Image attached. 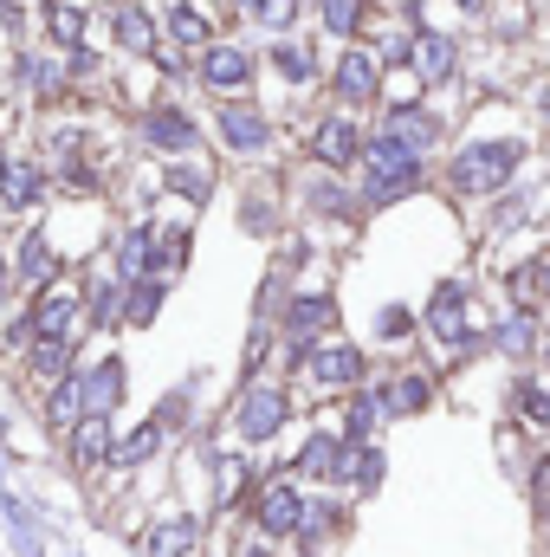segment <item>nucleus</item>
<instances>
[{
    "label": "nucleus",
    "instance_id": "obj_1",
    "mask_svg": "<svg viewBox=\"0 0 550 557\" xmlns=\"http://www.w3.org/2000/svg\"><path fill=\"white\" fill-rule=\"evenodd\" d=\"M518 162H525V137H479L453 156L447 182H453L460 195H499V188L518 175Z\"/></svg>",
    "mask_w": 550,
    "mask_h": 557
},
{
    "label": "nucleus",
    "instance_id": "obj_2",
    "mask_svg": "<svg viewBox=\"0 0 550 557\" xmlns=\"http://www.w3.org/2000/svg\"><path fill=\"white\" fill-rule=\"evenodd\" d=\"M409 188H421V156L402 149L389 131H376V137L363 143V201H370V208H389V201H402Z\"/></svg>",
    "mask_w": 550,
    "mask_h": 557
},
{
    "label": "nucleus",
    "instance_id": "obj_3",
    "mask_svg": "<svg viewBox=\"0 0 550 557\" xmlns=\"http://www.w3.org/2000/svg\"><path fill=\"white\" fill-rule=\"evenodd\" d=\"M427 331H434L447 350H479V337L466 331V285H460V278H447V285L434 292V305H427Z\"/></svg>",
    "mask_w": 550,
    "mask_h": 557
},
{
    "label": "nucleus",
    "instance_id": "obj_4",
    "mask_svg": "<svg viewBox=\"0 0 550 557\" xmlns=\"http://www.w3.org/2000/svg\"><path fill=\"white\" fill-rule=\"evenodd\" d=\"M409 65H414V78H421V85H447V78H453V65H460V39H453V33H414Z\"/></svg>",
    "mask_w": 550,
    "mask_h": 557
},
{
    "label": "nucleus",
    "instance_id": "obj_5",
    "mask_svg": "<svg viewBox=\"0 0 550 557\" xmlns=\"http://www.w3.org/2000/svg\"><path fill=\"white\" fill-rule=\"evenodd\" d=\"M376 91H383V59L363 52V46H350V52L337 59V98H343V104H370Z\"/></svg>",
    "mask_w": 550,
    "mask_h": 557
},
{
    "label": "nucleus",
    "instance_id": "obj_6",
    "mask_svg": "<svg viewBox=\"0 0 550 557\" xmlns=\"http://www.w3.org/2000/svg\"><path fill=\"white\" fill-rule=\"evenodd\" d=\"M304 370H311V383H317V389H350V383H363V350L330 344V350H311V357H304Z\"/></svg>",
    "mask_w": 550,
    "mask_h": 557
},
{
    "label": "nucleus",
    "instance_id": "obj_7",
    "mask_svg": "<svg viewBox=\"0 0 550 557\" xmlns=\"http://www.w3.org/2000/svg\"><path fill=\"white\" fill-rule=\"evenodd\" d=\"M278 428H285V389H273V383L247 389V403H240V434H247V441H273Z\"/></svg>",
    "mask_w": 550,
    "mask_h": 557
},
{
    "label": "nucleus",
    "instance_id": "obj_8",
    "mask_svg": "<svg viewBox=\"0 0 550 557\" xmlns=\"http://www.w3.org/2000/svg\"><path fill=\"white\" fill-rule=\"evenodd\" d=\"M142 137L155 143V149H168V156H188V149L201 143V131H195V117H188V111L162 104V111H149V117H142Z\"/></svg>",
    "mask_w": 550,
    "mask_h": 557
},
{
    "label": "nucleus",
    "instance_id": "obj_9",
    "mask_svg": "<svg viewBox=\"0 0 550 557\" xmlns=\"http://www.w3.org/2000/svg\"><path fill=\"white\" fill-rule=\"evenodd\" d=\"M201 85L240 91V85H253V59H247L240 46H208V52H201Z\"/></svg>",
    "mask_w": 550,
    "mask_h": 557
},
{
    "label": "nucleus",
    "instance_id": "obj_10",
    "mask_svg": "<svg viewBox=\"0 0 550 557\" xmlns=\"http://www.w3.org/2000/svg\"><path fill=\"white\" fill-rule=\"evenodd\" d=\"M72 383H78V409H85V416H111V403L124 396V363L104 357L91 376H72Z\"/></svg>",
    "mask_w": 550,
    "mask_h": 557
},
{
    "label": "nucleus",
    "instance_id": "obj_11",
    "mask_svg": "<svg viewBox=\"0 0 550 557\" xmlns=\"http://www.w3.org/2000/svg\"><path fill=\"white\" fill-rule=\"evenodd\" d=\"M266 137H273V124H266L253 104H221V143H227V149L253 156V149H266Z\"/></svg>",
    "mask_w": 550,
    "mask_h": 557
},
{
    "label": "nucleus",
    "instance_id": "obj_12",
    "mask_svg": "<svg viewBox=\"0 0 550 557\" xmlns=\"http://www.w3.org/2000/svg\"><path fill=\"white\" fill-rule=\"evenodd\" d=\"M311 156H317V162H330V169H343V162H357V156H363V131H357L350 117H324V124H317V137H311Z\"/></svg>",
    "mask_w": 550,
    "mask_h": 557
},
{
    "label": "nucleus",
    "instance_id": "obj_13",
    "mask_svg": "<svg viewBox=\"0 0 550 557\" xmlns=\"http://www.w3.org/2000/svg\"><path fill=\"white\" fill-rule=\"evenodd\" d=\"M298 512H304V499H298V486H266V499H260V525L273 532V539H285V532H298Z\"/></svg>",
    "mask_w": 550,
    "mask_h": 557
},
{
    "label": "nucleus",
    "instance_id": "obj_14",
    "mask_svg": "<svg viewBox=\"0 0 550 557\" xmlns=\"http://www.w3.org/2000/svg\"><path fill=\"white\" fill-rule=\"evenodd\" d=\"M72 324H78V298H72V292H52V298H39V311H33L26 331H39V337H72Z\"/></svg>",
    "mask_w": 550,
    "mask_h": 557
},
{
    "label": "nucleus",
    "instance_id": "obj_15",
    "mask_svg": "<svg viewBox=\"0 0 550 557\" xmlns=\"http://www.w3.org/2000/svg\"><path fill=\"white\" fill-rule=\"evenodd\" d=\"M383 131H389V137L402 143V149H414V156H421L427 143L440 137V124H434L427 111H414V104H402V111H389V124H383Z\"/></svg>",
    "mask_w": 550,
    "mask_h": 557
},
{
    "label": "nucleus",
    "instance_id": "obj_16",
    "mask_svg": "<svg viewBox=\"0 0 550 557\" xmlns=\"http://www.w3.org/2000/svg\"><path fill=\"white\" fill-rule=\"evenodd\" d=\"M324 324H337V305L317 292V298H298L291 311H285V331L291 337H311V331H324Z\"/></svg>",
    "mask_w": 550,
    "mask_h": 557
},
{
    "label": "nucleus",
    "instance_id": "obj_17",
    "mask_svg": "<svg viewBox=\"0 0 550 557\" xmlns=\"http://www.w3.org/2000/svg\"><path fill=\"white\" fill-rule=\"evenodd\" d=\"M383 396V409L389 416H414V409H427V396H434V383L427 376H396L389 389H376Z\"/></svg>",
    "mask_w": 550,
    "mask_h": 557
},
{
    "label": "nucleus",
    "instance_id": "obj_18",
    "mask_svg": "<svg viewBox=\"0 0 550 557\" xmlns=\"http://www.w3.org/2000/svg\"><path fill=\"white\" fill-rule=\"evenodd\" d=\"M46 33L59 46H78L85 39V0H46Z\"/></svg>",
    "mask_w": 550,
    "mask_h": 557
},
{
    "label": "nucleus",
    "instance_id": "obj_19",
    "mask_svg": "<svg viewBox=\"0 0 550 557\" xmlns=\"http://www.w3.org/2000/svg\"><path fill=\"white\" fill-rule=\"evenodd\" d=\"M104 454H111V428H104V416H85L72 428V460L91 467V460H104Z\"/></svg>",
    "mask_w": 550,
    "mask_h": 557
},
{
    "label": "nucleus",
    "instance_id": "obj_20",
    "mask_svg": "<svg viewBox=\"0 0 550 557\" xmlns=\"http://www.w3.org/2000/svg\"><path fill=\"white\" fill-rule=\"evenodd\" d=\"M188 545H195V519H162V525L142 539V552L149 557H182Z\"/></svg>",
    "mask_w": 550,
    "mask_h": 557
},
{
    "label": "nucleus",
    "instance_id": "obj_21",
    "mask_svg": "<svg viewBox=\"0 0 550 557\" xmlns=\"http://www.w3.org/2000/svg\"><path fill=\"white\" fill-rule=\"evenodd\" d=\"M337 460H343V441H330V434H311V441H304V454H298V473H317V480H330V473H337Z\"/></svg>",
    "mask_w": 550,
    "mask_h": 557
},
{
    "label": "nucleus",
    "instance_id": "obj_22",
    "mask_svg": "<svg viewBox=\"0 0 550 557\" xmlns=\"http://www.w3.org/2000/svg\"><path fill=\"white\" fill-rule=\"evenodd\" d=\"M39 169H0V208H33L39 201Z\"/></svg>",
    "mask_w": 550,
    "mask_h": 557
},
{
    "label": "nucleus",
    "instance_id": "obj_23",
    "mask_svg": "<svg viewBox=\"0 0 550 557\" xmlns=\"http://www.w3.org/2000/svg\"><path fill=\"white\" fill-rule=\"evenodd\" d=\"M155 441H162V428H155V421H142L137 434L111 441V460H117V467H137V460H149V454H155Z\"/></svg>",
    "mask_w": 550,
    "mask_h": 557
},
{
    "label": "nucleus",
    "instance_id": "obj_24",
    "mask_svg": "<svg viewBox=\"0 0 550 557\" xmlns=\"http://www.w3.org/2000/svg\"><path fill=\"white\" fill-rule=\"evenodd\" d=\"M117 46H124V52H149V46H155L149 13H137V7H117Z\"/></svg>",
    "mask_w": 550,
    "mask_h": 557
},
{
    "label": "nucleus",
    "instance_id": "obj_25",
    "mask_svg": "<svg viewBox=\"0 0 550 557\" xmlns=\"http://www.w3.org/2000/svg\"><path fill=\"white\" fill-rule=\"evenodd\" d=\"M532 337H538V318H532V311H518V318H505V324L492 331V344H499V350H512V357H518V350H532Z\"/></svg>",
    "mask_w": 550,
    "mask_h": 557
},
{
    "label": "nucleus",
    "instance_id": "obj_26",
    "mask_svg": "<svg viewBox=\"0 0 550 557\" xmlns=\"http://www.w3.org/2000/svg\"><path fill=\"white\" fill-rule=\"evenodd\" d=\"M317 13H324V33L350 39V33H357V20H363V0H317Z\"/></svg>",
    "mask_w": 550,
    "mask_h": 557
},
{
    "label": "nucleus",
    "instance_id": "obj_27",
    "mask_svg": "<svg viewBox=\"0 0 550 557\" xmlns=\"http://www.w3.org/2000/svg\"><path fill=\"white\" fill-rule=\"evenodd\" d=\"M168 39H175V46H208V20H201L195 7H175V13H168Z\"/></svg>",
    "mask_w": 550,
    "mask_h": 557
},
{
    "label": "nucleus",
    "instance_id": "obj_28",
    "mask_svg": "<svg viewBox=\"0 0 550 557\" xmlns=\"http://www.w3.org/2000/svg\"><path fill=\"white\" fill-rule=\"evenodd\" d=\"M376 416H383V396H357L350 403V421H343V441H370Z\"/></svg>",
    "mask_w": 550,
    "mask_h": 557
},
{
    "label": "nucleus",
    "instance_id": "obj_29",
    "mask_svg": "<svg viewBox=\"0 0 550 557\" xmlns=\"http://www.w3.org/2000/svg\"><path fill=\"white\" fill-rule=\"evenodd\" d=\"M273 65L285 72V78H291V85H311V72H317L304 46H273Z\"/></svg>",
    "mask_w": 550,
    "mask_h": 557
},
{
    "label": "nucleus",
    "instance_id": "obj_30",
    "mask_svg": "<svg viewBox=\"0 0 550 557\" xmlns=\"http://www.w3.org/2000/svg\"><path fill=\"white\" fill-rule=\"evenodd\" d=\"M149 240H155L149 227H137V234L124 240V253H117V260H124V278H142V273H149Z\"/></svg>",
    "mask_w": 550,
    "mask_h": 557
},
{
    "label": "nucleus",
    "instance_id": "obj_31",
    "mask_svg": "<svg viewBox=\"0 0 550 557\" xmlns=\"http://www.w3.org/2000/svg\"><path fill=\"white\" fill-rule=\"evenodd\" d=\"M298 7H304V0H253V13H260L266 33H285V26L298 20Z\"/></svg>",
    "mask_w": 550,
    "mask_h": 557
},
{
    "label": "nucleus",
    "instance_id": "obj_32",
    "mask_svg": "<svg viewBox=\"0 0 550 557\" xmlns=\"http://www.w3.org/2000/svg\"><path fill=\"white\" fill-rule=\"evenodd\" d=\"M168 188H182L188 201H201V195H208V175H201V169H175V175H168Z\"/></svg>",
    "mask_w": 550,
    "mask_h": 557
},
{
    "label": "nucleus",
    "instance_id": "obj_33",
    "mask_svg": "<svg viewBox=\"0 0 550 557\" xmlns=\"http://www.w3.org/2000/svg\"><path fill=\"white\" fill-rule=\"evenodd\" d=\"M155 305H162V285L149 278V285H137V305H130V318H137V324H149V318H155Z\"/></svg>",
    "mask_w": 550,
    "mask_h": 557
},
{
    "label": "nucleus",
    "instance_id": "obj_34",
    "mask_svg": "<svg viewBox=\"0 0 550 557\" xmlns=\"http://www.w3.org/2000/svg\"><path fill=\"white\" fill-rule=\"evenodd\" d=\"M518 409H525L532 421H545V428H550V396H545V389H518Z\"/></svg>",
    "mask_w": 550,
    "mask_h": 557
},
{
    "label": "nucleus",
    "instance_id": "obj_35",
    "mask_svg": "<svg viewBox=\"0 0 550 557\" xmlns=\"http://www.w3.org/2000/svg\"><path fill=\"white\" fill-rule=\"evenodd\" d=\"M20 273L46 278V273H52V253H46V247H39V240H33V247H26V253H20Z\"/></svg>",
    "mask_w": 550,
    "mask_h": 557
},
{
    "label": "nucleus",
    "instance_id": "obj_36",
    "mask_svg": "<svg viewBox=\"0 0 550 557\" xmlns=\"http://www.w3.org/2000/svg\"><path fill=\"white\" fill-rule=\"evenodd\" d=\"M532 493H538V519H550V460H538V473H532Z\"/></svg>",
    "mask_w": 550,
    "mask_h": 557
},
{
    "label": "nucleus",
    "instance_id": "obj_37",
    "mask_svg": "<svg viewBox=\"0 0 550 557\" xmlns=\"http://www.w3.org/2000/svg\"><path fill=\"white\" fill-rule=\"evenodd\" d=\"M402 331H409V311H402V305H389V311H383V337H402Z\"/></svg>",
    "mask_w": 550,
    "mask_h": 557
},
{
    "label": "nucleus",
    "instance_id": "obj_38",
    "mask_svg": "<svg viewBox=\"0 0 550 557\" xmlns=\"http://www.w3.org/2000/svg\"><path fill=\"white\" fill-rule=\"evenodd\" d=\"M453 7H466V13H486V0H453Z\"/></svg>",
    "mask_w": 550,
    "mask_h": 557
},
{
    "label": "nucleus",
    "instance_id": "obj_39",
    "mask_svg": "<svg viewBox=\"0 0 550 557\" xmlns=\"http://www.w3.org/2000/svg\"><path fill=\"white\" fill-rule=\"evenodd\" d=\"M240 557H273V552H266V545H247V552H240Z\"/></svg>",
    "mask_w": 550,
    "mask_h": 557
},
{
    "label": "nucleus",
    "instance_id": "obj_40",
    "mask_svg": "<svg viewBox=\"0 0 550 557\" xmlns=\"http://www.w3.org/2000/svg\"><path fill=\"white\" fill-rule=\"evenodd\" d=\"M0 169H7V162H0Z\"/></svg>",
    "mask_w": 550,
    "mask_h": 557
}]
</instances>
